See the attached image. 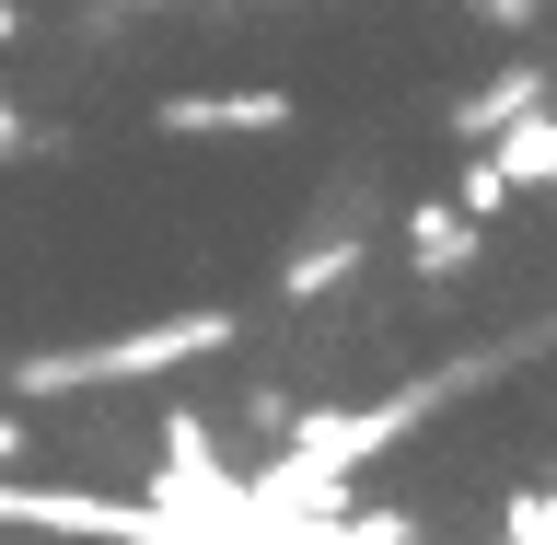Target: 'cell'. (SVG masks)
I'll return each mask as SVG.
<instances>
[{
    "instance_id": "cell-6",
    "label": "cell",
    "mask_w": 557,
    "mask_h": 545,
    "mask_svg": "<svg viewBox=\"0 0 557 545\" xmlns=\"http://www.w3.org/2000/svg\"><path fill=\"white\" fill-rule=\"evenodd\" d=\"M511 104H546V59H522V70H499V82H476V94L453 104V139H487Z\"/></svg>"
},
{
    "instance_id": "cell-11",
    "label": "cell",
    "mask_w": 557,
    "mask_h": 545,
    "mask_svg": "<svg viewBox=\"0 0 557 545\" xmlns=\"http://www.w3.org/2000/svg\"><path fill=\"white\" fill-rule=\"evenodd\" d=\"M12 47H24V12H12V0H0V59H12Z\"/></svg>"
},
{
    "instance_id": "cell-8",
    "label": "cell",
    "mask_w": 557,
    "mask_h": 545,
    "mask_svg": "<svg viewBox=\"0 0 557 545\" xmlns=\"http://www.w3.org/2000/svg\"><path fill=\"white\" fill-rule=\"evenodd\" d=\"M476 12H487V24H522V35L546 24V0H476Z\"/></svg>"
},
{
    "instance_id": "cell-1",
    "label": "cell",
    "mask_w": 557,
    "mask_h": 545,
    "mask_svg": "<svg viewBox=\"0 0 557 545\" xmlns=\"http://www.w3.org/2000/svg\"><path fill=\"white\" fill-rule=\"evenodd\" d=\"M244 313L198 302V313H163V325H128V337H94V348H24L12 360V395H94V383H151V372H186L209 348H233Z\"/></svg>"
},
{
    "instance_id": "cell-9",
    "label": "cell",
    "mask_w": 557,
    "mask_h": 545,
    "mask_svg": "<svg viewBox=\"0 0 557 545\" xmlns=\"http://www.w3.org/2000/svg\"><path fill=\"white\" fill-rule=\"evenodd\" d=\"M24 453H35V418H12V407H0V465H24Z\"/></svg>"
},
{
    "instance_id": "cell-7",
    "label": "cell",
    "mask_w": 557,
    "mask_h": 545,
    "mask_svg": "<svg viewBox=\"0 0 557 545\" xmlns=\"http://www.w3.org/2000/svg\"><path fill=\"white\" fill-rule=\"evenodd\" d=\"M453 209H465V221H499V209H511V174L487 163V151H465V174H453Z\"/></svg>"
},
{
    "instance_id": "cell-5",
    "label": "cell",
    "mask_w": 557,
    "mask_h": 545,
    "mask_svg": "<svg viewBox=\"0 0 557 545\" xmlns=\"http://www.w3.org/2000/svg\"><path fill=\"white\" fill-rule=\"evenodd\" d=\"M360 256H372L360 233H313L302 256L278 268V302H325V290H348V278H360Z\"/></svg>"
},
{
    "instance_id": "cell-10",
    "label": "cell",
    "mask_w": 557,
    "mask_h": 545,
    "mask_svg": "<svg viewBox=\"0 0 557 545\" xmlns=\"http://www.w3.org/2000/svg\"><path fill=\"white\" fill-rule=\"evenodd\" d=\"M24 139H35V128H24V104L0 94V151H24Z\"/></svg>"
},
{
    "instance_id": "cell-4",
    "label": "cell",
    "mask_w": 557,
    "mask_h": 545,
    "mask_svg": "<svg viewBox=\"0 0 557 545\" xmlns=\"http://www.w3.org/2000/svg\"><path fill=\"white\" fill-rule=\"evenodd\" d=\"M476 256H487V221H465V209H430V198L407 209V268H418V278H465Z\"/></svg>"
},
{
    "instance_id": "cell-2",
    "label": "cell",
    "mask_w": 557,
    "mask_h": 545,
    "mask_svg": "<svg viewBox=\"0 0 557 545\" xmlns=\"http://www.w3.org/2000/svg\"><path fill=\"white\" fill-rule=\"evenodd\" d=\"M151 128L163 139H278V128H302V94H278V82H244V94H163Z\"/></svg>"
},
{
    "instance_id": "cell-3",
    "label": "cell",
    "mask_w": 557,
    "mask_h": 545,
    "mask_svg": "<svg viewBox=\"0 0 557 545\" xmlns=\"http://www.w3.org/2000/svg\"><path fill=\"white\" fill-rule=\"evenodd\" d=\"M487 163L511 174V198H546V186H557V116H546V104H511V116L487 128Z\"/></svg>"
}]
</instances>
